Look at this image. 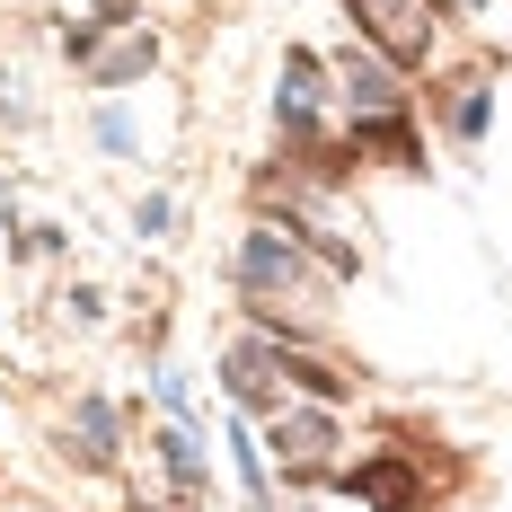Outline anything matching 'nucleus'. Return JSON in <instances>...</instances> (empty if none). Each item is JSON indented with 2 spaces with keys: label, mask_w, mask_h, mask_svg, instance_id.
<instances>
[{
  "label": "nucleus",
  "mask_w": 512,
  "mask_h": 512,
  "mask_svg": "<svg viewBox=\"0 0 512 512\" xmlns=\"http://www.w3.org/2000/svg\"><path fill=\"white\" fill-rule=\"evenodd\" d=\"M62 45H71V62H89V80L98 89H124V80H142L151 71V36H124V45H98V27H62Z\"/></svg>",
  "instance_id": "nucleus-2"
},
{
  "label": "nucleus",
  "mask_w": 512,
  "mask_h": 512,
  "mask_svg": "<svg viewBox=\"0 0 512 512\" xmlns=\"http://www.w3.org/2000/svg\"><path fill=\"white\" fill-rule=\"evenodd\" d=\"M80 460L89 468L115 460V407H106V398H80Z\"/></svg>",
  "instance_id": "nucleus-10"
},
{
  "label": "nucleus",
  "mask_w": 512,
  "mask_h": 512,
  "mask_svg": "<svg viewBox=\"0 0 512 512\" xmlns=\"http://www.w3.org/2000/svg\"><path fill=\"white\" fill-rule=\"evenodd\" d=\"M345 9H354V27L389 53V62H424V53H433L442 0H345Z\"/></svg>",
  "instance_id": "nucleus-1"
},
{
  "label": "nucleus",
  "mask_w": 512,
  "mask_h": 512,
  "mask_svg": "<svg viewBox=\"0 0 512 512\" xmlns=\"http://www.w3.org/2000/svg\"><path fill=\"white\" fill-rule=\"evenodd\" d=\"M239 274H248L256 292H274V283H292V274H301V256H292V239H283V230H248Z\"/></svg>",
  "instance_id": "nucleus-6"
},
{
  "label": "nucleus",
  "mask_w": 512,
  "mask_h": 512,
  "mask_svg": "<svg viewBox=\"0 0 512 512\" xmlns=\"http://www.w3.org/2000/svg\"><path fill=\"white\" fill-rule=\"evenodd\" d=\"M354 151H371V159H389V168H415V133H407V115H362L354 124Z\"/></svg>",
  "instance_id": "nucleus-8"
},
{
  "label": "nucleus",
  "mask_w": 512,
  "mask_h": 512,
  "mask_svg": "<svg viewBox=\"0 0 512 512\" xmlns=\"http://www.w3.org/2000/svg\"><path fill=\"white\" fill-rule=\"evenodd\" d=\"M230 460H239V477H248V495H265V451H256L248 424H230Z\"/></svg>",
  "instance_id": "nucleus-12"
},
{
  "label": "nucleus",
  "mask_w": 512,
  "mask_h": 512,
  "mask_svg": "<svg viewBox=\"0 0 512 512\" xmlns=\"http://www.w3.org/2000/svg\"><path fill=\"white\" fill-rule=\"evenodd\" d=\"M345 495H362L371 512H415L424 504V477H415L407 460H362L354 477H345Z\"/></svg>",
  "instance_id": "nucleus-3"
},
{
  "label": "nucleus",
  "mask_w": 512,
  "mask_h": 512,
  "mask_svg": "<svg viewBox=\"0 0 512 512\" xmlns=\"http://www.w3.org/2000/svg\"><path fill=\"white\" fill-rule=\"evenodd\" d=\"M133 18V0H98V27H124Z\"/></svg>",
  "instance_id": "nucleus-14"
},
{
  "label": "nucleus",
  "mask_w": 512,
  "mask_h": 512,
  "mask_svg": "<svg viewBox=\"0 0 512 512\" xmlns=\"http://www.w3.org/2000/svg\"><path fill=\"white\" fill-rule=\"evenodd\" d=\"M159 460H168V477H177L186 495L204 486V460H195V433H159Z\"/></svg>",
  "instance_id": "nucleus-11"
},
{
  "label": "nucleus",
  "mask_w": 512,
  "mask_h": 512,
  "mask_svg": "<svg viewBox=\"0 0 512 512\" xmlns=\"http://www.w3.org/2000/svg\"><path fill=\"white\" fill-rule=\"evenodd\" d=\"M327 442H336V424H327V415H283V433H274L283 477H318V468H327Z\"/></svg>",
  "instance_id": "nucleus-4"
},
{
  "label": "nucleus",
  "mask_w": 512,
  "mask_h": 512,
  "mask_svg": "<svg viewBox=\"0 0 512 512\" xmlns=\"http://www.w3.org/2000/svg\"><path fill=\"white\" fill-rule=\"evenodd\" d=\"M221 380H230V398H274V389H283V362H274V345H239V354L221 362Z\"/></svg>",
  "instance_id": "nucleus-7"
},
{
  "label": "nucleus",
  "mask_w": 512,
  "mask_h": 512,
  "mask_svg": "<svg viewBox=\"0 0 512 512\" xmlns=\"http://www.w3.org/2000/svg\"><path fill=\"white\" fill-rule=\"evenodd\" d=\"M345 106H354V124H362V115H398L389 71H380V62H345Z\"/></svg>",
  "instance_id": "nucleus-9"
},
{
  "label": "nucleus",
  "mask_w": 512,
  "mask_h": 512,
  "mask_svg": "<svg viewBox=\"0 0 512 512\" xmlns=\"http://www.w3.org/2000/svg\"><path fill=\"white\" fill-rule=\"evenodd\" d=\"M274 115H283L292 133H309V124H318V53H283V89H274Z\"/></svg>",
  "instance_id": "nucleus-5"
},
{
  "label": "nucleus",
  "mask_w": 512,
  "mask_h": 512,
  "mask_svg": "<svg viewBox=\"0 0 512 512\" xmlns=\"http://www.w3.org/2000/svg\"><path fill=\"white\" fill-rule=\"evenodd\" d=\"M451 124H460V133H486V98H477V89H468V98L451 106Z\"/></svg>",
  "instance_id": "nucleus-13"
}]
</instances>
